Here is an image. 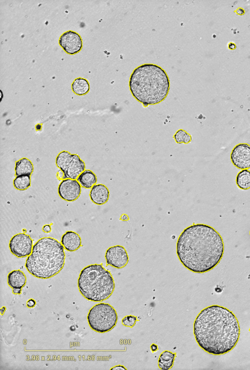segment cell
<instances>
[{
  "instance_id": "cell-28",
  "label": "cell",
  "mask_w": 250,
  "mask_h": 370,
  "mask_svg": "<svg viewBox=\"0 0 250 370\" xmlns=\"http://www.w3.org/2000/svg\"><path fill=\"white\" fill-rule=\"evenodd\" d=\"M150 349L152 352H155L158 350V346L154 344H152L150 346Z\"/></svg>"
},
{
  "instance_id": "cell-8",
  "label": "cell",
  "mask_w": 250,
  "mask_h": 370,
  "mask_svg": "<svg viewBox=\"0 0 250 370\" xmlns=\"http://www.w3.org/2000/svg\"><path fill=\"white\" fill-rule=\"evenodd\" d=\"M9 246L14 255L18 257H24L32 253L33 241L29 235L20 233L12 237Z\"/></svg>"
},
{
  "instance_id": "cell-25",
  "label": "cell",
  "mask_w": 250,
  "mask_h": 370,
  "mask_svg": "<svg viewBox=\"0 0 250 370\" xmlns=\"http://www.w3.org/2000/svg\"><path fill=\"white\" fill-rule=\"evenodd\" d=\"M234 12L237 15L242 16L245 14V12L243 8L239 7L236 9V10L234 11Z\"/></svg>"
},
{
  "instance_id": "cell-1",
  "label": "cell",
  "mask_w": 250,
  "mask_h": 370,
  "mask_svg": "<svg viewBox=\"0 0 250 370\" xmlns=\"http://www.w3.org/2000/svg\"><path fill=\"white\" fill-rule=\"evenodd\" d=\"M224 245L221 235L212 227L196 224L186 228L176 245L178 257L191 272L203 273L214 268L222 259Z\"/></svg>"
},
{
  "instance_id": "cell-21",
  "label": "cell",
  "mask_w": 250,
  "mask_h": 370,
  "mask_svg": "<svg viewBox=\"0 0 250 370\" xmlns=\"http://www.w3.org/2000/svg\"><path fill=\"white\" fill-rule=\"evenodd\" d=\"M15 188L18 190H24L31 185L30 176L22 175L16 176L13 181Z\"/></svg>"
},
{
  "instance_id": "cell-14",
  "label": "cell",
  "mask_w": 250,
  "mask_h": 370,
  "mask_svg": "<svg viewBox=\"0 0 250 370\" xmlns=\"http://www.w3.org/2000/svg\"><path fill=\"white\" fill-rule=\"evenodd\" d=\"M89 196L94 204L102 205L107 202L109 191L107 187L103 184L95 185L91 188Z\"/></svg>"
},
{
  "instance_id": "cell-32",
  "label": "cell",
  "mask_w": 250,
  "mask_h": 370,
  "mask_svg": "<svg viewBox=\"0 0 250 370\" xmlns=\"http://www.w3.org/2000/svg\"></svg>"
},
{
  "instance_id": "cell-9",
  "label": "cell",
  "mask_w": 250,
  "mask_h": 370,
  "mask_svg": "<svg viewBox=\"0 0 250 370\" xmlns=\"http://www.w3.org/2000/svg\"><path fill=\"white\" fill-rule=\"evenodd\" d=\"M230 159L233 164L240 169L250 168V145L239 143L232 149Z\"/></svg>"
},
{
  "instance_id": "cell-2",
  "label": "cell",
  "mask_w": 250,
  "mask_h": 370,
  "mask_svg": "<svg viewBox=\"0 0 250 370\" xmlns=\"http://www.w3.org/2000/svg\"><path fill=\"white\" fill-rule=\"evenodd\" d=\"M199 346L208 353L220 355L232 349L240 336L238 321L231 311L213 305L203 309L194 323Z\"/></svg>"
},
{
  "instance_id": "cell-11",
  "label": "cell",
  "mask_w": 250,
  "mask_h": 370,
  "mask_svg": "<svg viewBox=\"0 0 250 370\" xmlns=\"http://www.w3.org/2000/svg\"><path fill=\"white\" fill-rule=\"evenodd\" d=\"M81 192V185L78 181L63 179L58 187L60 196L65 201L72 202L78 198Z\"/></svg>"
},
{
  "instance_id": "cell-27",
  "label": "cell",
  "mask_w": 250,
  "mask_h": 370,
  "mask_svg": "<svg viewBox=\"0 0 250 370\" xmlns=\"http://www.w3.org/2000/svg\"><path fill=\"white\" fill-rule=\"evenodd\" d=\"M228 48L230 50H234L236 48V46L235 43L233 42H229L228 45Z\"/></svg>"
},
{
  "instance_id": "cell-18",
  "label": "cell",
  "mask_w": 250,
  "mask_h": 370,
  "mask_svg": "<svg viewBox=\"0 0 250 370\" xmlns=\"http://www.w3.org/2000/svg\"><path fill=\"white\" fill-rule=\"evenodd\" d=\"M176 353L168 350L164 351L160 355L158 366L162 370H169L173 365Z\"/></svg>"
},
{
  "instance_id": "cell-23",
  "label": "cell",
  "mask_w": 250,
  "mask_h": 370,
  "mask_svg": "<svg viewBox=\"0 0 250 370\" xmlns=\"http://www.w3.org/2000/svg\"><path fill=\"white\" fill-rule=\"evenodd\" d=\"M137 321V318L136 316L129 315L125 317L122 320V324L127 327H133Z\"/></svg>"
},
{
  "instance_id": "cell-29",
  "label": "cell",
  "mask_w": 250,
  "mask_h": 370,
  "mask_svg": "<svg viewBox=\"0 0 250 370\" xmlns=\"http://www.w3.org/2000/svg\"><path fill=\"white\" fill-rule=\"evenodd\" d=\"M110 370H126V369L124 367L121 365H118L111 368Z\"/></svg>"
},
{
  "instance_id": "cell-30",
  "label": "cell",
  "mask_w": 250,
  "mask_h": 370,
  "mask_svg": "<svg viewBox=\"0 0 250 370\" xmlns=\"http://www.w3.org/2000/svg\"><path fill=\"white\" fill-rule=\"evenodd\" d=\"M120 219L123 221H127L129 220V217L127 215L124 214L121 216Z\"/></svg>"
},
{
  "instance_id": "cell-20",
  "label": "cell",
  "mask_w": 250,
  "mask_h": 370,
  "mask_svg": "<svg viewBox=\"0 0 250 370\" xmlns=\"http://www.w3.org/2000/svg\"><path fill=\"white\" fill-rule=\"evenodd\" d=\"M236 183L237 186L241 189H250V171L248 169H243L240 171L236 176Z\"/></svg>"
},
{
  "instance_id": "cell-24",
  "label": "cell",
  "mask_w": 250,
  "mask_h": 370,
  "mask_svg": "<svg viewBox=\"0 0 250 370\" xmlns=\"http://www.w3.org/2000/svg\"><path fill=\"white\" fill-rule=\"evenodd\" d=\"M36 305V301L33 299H30L27 302V306L28 307H33Z\"/></svg>"
},
{
  "instance_id": "cell-6",
  "label": "cell",
  "mask_w": 250,
  "mask_h": 370,
  "mask_svg": "<svg viewBox=\"0 0 250 370\" xmlns=\"http://www.w3.org/2000/svg\"><path fill=\"white\" fill-rule=\"evenodd\" d=\"M90 327L94 331L105 333L116 325L118 316L115 309L108 303H100L93 306L87 315Z\"/></svg>"
},
{
  "instance_id": "cell-15",
  "label": "cell",
  "mask_w": 250,
  "mask_h": 370,
  "mask_svg": "<svg viewBox=\"0 0 250 370\" xmlns=\"http://www.w3.org/2000/svg\"><path fill=\"white\" fill-rule=\"evenodd\" d=\"M61 243L66 250L74 252L81 247L82 242L78 233L73 231H67L62 236Z\"/></svg>"
},
{
  "instance_id": "cell-17",
  "label": "cell",
  "mask_w": 250,
  "mask_h": 370,
  "mask_svg": "<svg viewBox=\"0 0 250 370\" xmlns=\"http://www.w3.org/2000/svg\"><path fill=\"white\" fill-rule=\"evenodd\" d=\"M77 179L81 186L85 188H92L97 181L96 175L90 170H84Z\"/></svg>"
},
{
  "instance_id": "cell-12",
  "label": "cell",
  "mask_w": 250,
  "mask_h": 370,
  "mask_svg": "<svg viewBox=\"0 0 250 370\" xmlns=\"http://www.w3.org/2000/svg\"><path fill=\"white\" fill-rule=\"evenodd\" d=\"M59 44L68 54H75L79 52L83 46L82 39L76 32L68 31L60 38Z\"/></svg>"
},
{
  "instance_id": "cell-10",
  "label": "cell",
  "mask_w": 250,
  "mask_h": 370,
  "mask_svg": "<svg viewBox=\"0 0 250 370\" xmlns=\"http://www.w3.org/2000/svg\"><path fill=\"white\" fill-rule=\"evenodd\" d=\"M106 264L116 268H122L128 262V255L125 249L116 245L109 248L105 254Z\"/></svg>"
},
{
  "instance_id": "cell-22",
  "label": "cell",
  "mask_w": 250,
  "mask_h": 370,
  "mask_svg": "<svg viewBox=\"0 0 250 370\" xmlns=\"http://www.w3.org/2000/svg\"><path fill=\"white\" fill-rule=\"evenodd\" d=\"M173 138L177 143L188 144L192 140L191 136L183 129L178 130L174 134Z\"/></svg>"
},
{
  "instance_id": "cell-3",
  "label": "cell",
  "mask_w": 250,
  "mask_h": 370,
  "mask_svg": "<svg viewBox=\"0 0 250 370\" xmlns=\"http://www.w3.org/2000/svg\"><path fill=\"white\" fill-rule=\"evenodd\" d=\"M129 86L133 96L146 107L159 103L166 98L170 82L162 68L152 64H145L133 70Z\"/></svg>"
},
{
  "instance_id": "cell-5",
  "label": "cell",
  "mask_w": 250,
  "mask_h": 370,
  "mask_svg": "<svg viewBox=\"0 0 250 370\" xmlns=\"http://www.w3.org/2000/svg\"><path fill=\"white\" fill-rule=\"evenodd\" d=\"M78 286L82 295L93 301L107 299L115 289L114 280L110 272L102 264H97L88 265L81 271Z\"/></svg>"
},
{
  "instance_id": "cell-16",
  "label": "cell",
  "mask_w": 250,
  "mask_h": 370,
  "mask_svg": "<svg viewBox=\"0 0 250 370\" xmlns=\"http://www.w3.org/2000/svg\"><path fill=\"white\" fill-rule=\"evenodd\" d=\"M33 165L32 162L26 158H23L17 161L15 164V175H31L33 171Z\"/></svg>"
},
{
  "instance_id": "cell-7",
  "label": "cell",
  "mask_w": 250,
  "mask_h": 370,
  "mask_svg": "<svg viewBox=\"0 0 250 370\" xmlns=\"http://www.w3.org/2000/svg\"><path fill=\"white\" fill-rule=\"evenodd\" d=\"M56 164L63 173V179L76 180L85 170V163L76 154L63 151L60 152L56 159Z\"/></svg>"
},
{
  "instance_id": "cell-13",
  "label": "cell",
  "mask_w": 250,
  "mask_h": 370,
  "mask_svg": "<svg viewBox=\"0 0 250 370\" xmlns=\"http://www.w3.org/2000/svg\"><path fill=\"white\" fill-rule=\"evenodd\" d=\"M7 282L8 285L13 289V293L14 294H20L21 288L26 283V278L21 270H14L8 274Z\"/></svg>"
},
{
  "instance_id": "cell-19",
  "label": "cell",
  "mask_w": 250,
  "mask_h": 370,
  "mask_svg": "<svg viewBox=\"0 0 250 370\" xmlns=\"http://www.w3.org/2000/svg\"><path fill=\"white\" fill-rule=\"evenodd\" d=\"M89 88L88 82L83 78L76 79L72 84L73 92L78 95L86 94L89 92Z\"/></svg>"
},
{
  "instance_id": "cell-4",
  "label": "cell",
  "mask_w": 250,
  "mask_h": 370,
  "mask_svg": "<svg viewBox=\"0 0 250 370\" xmlns=\"http://www.w3.org/2000/svg\"><path fill=\"white\" fill-rule=\"evenodd\" d=\"M65 255L64 247L57 239L43 237L33 246L25 267L33 276L42 279L51 278L63 268Z\"/></svg>"
},
{
  "instance_id": "cell-31",
  "label": "cell",
  "mask_w": 250,
  "mask_h": 370,
  "mask_svg": "<svg viewBox=\"0 0 250 370\" xmlns=\"http://www.w3.org/2000/svg\"></svg>"
},
{
  "instance_id": "cell-26",
  "label": "cell",
  "mask_w": 250,
  "mask_h": 370,
  "mask_svg": "<svg viewBox=\"0 0 250 370\" xmlns=\"http://www.w3.org/2000/svg\"><path fill=\"white\" fill-rule=\"evenodd\" d=\"M42 231L45 233H49L51 231V227L49 225H45L43 227Z\"/></svg>"
}]
</instances>
